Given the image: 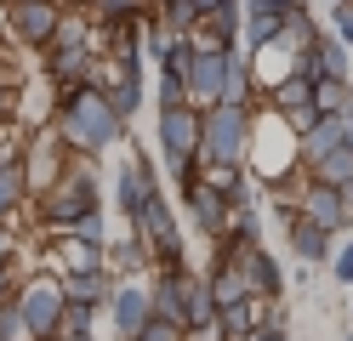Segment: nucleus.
Wrapping results in <instances>:
<instances>
[{
	"mask_svg": "<svg viewBox=\"0 0 353 341\" xmlns=\"http://www.w3.org/2000/svg\"><path fill=\"white\" fill-rule=\"evenodd\" d=\"M52 131L63 136V148L69 154H85V159H97L108 154L125 136V120L114 114V103L103 97V91L92 80H80V85H52Z\"/></svg>",
	"mask_w": 353,
	"mask_h": 341,
	"instance_id": "1",
	"label": "nucleus"
},
{
	"mask_svg": "<svg viewBox=\"0 0 353 341\" xmlns=\"http://www.w3.org/2000/svg\"><path fill=\"white\" fill-rule=\"evenodd\" d=\"M40 199V227H52V234H69V227L80 222V216H92V211H103V188H97V165L92 159H69L63 165V176L52 182L46 194H34Z\"/></svg>",
	"mask_w": 353,
	"mask_h": 341,
	"instance_id": "2",
	"label": "nucleus"
},
{
	"mask_svg": "<svg viewBox=\"0 0 353 341\" xmlns=\"http://www.w3.org/2000/svg\"><path fill=\"white\" fill-rule=\"evenodd\" d=\"M251 125H256V108H239V103L200 108V159L205 165H245L251 159Z\"/></svg>",
	"mask_w": 353,
	"mask_h": 341,
	"instance_id": "3",
	"label": "nucleus"
},
{
	"mask_svg": "<svg viewBox=\"0 0 353 341\" xmlns=\"http://www.w3.org/2000/svg\"><path fill=\"white\" fill-rule=\"evenodd\" d=\"M17 313H23V330H29V341H52V330H57V313H63V279H52V273H34V279H23L17 285Z\"/></svg>",
	"mask_w": 353,
	"mask_h": 341,
	"instance_id": "4",
	"label": "nucleus"
},
{
	"mask_svg": "<svg viewBox=\"0 0 353 341\" xmlns=\"http://www.w3.org/2000/svg\"><path fill=\"white\" fill-rule=\"evenodd\" d=\"M63 6L69 0H6V29L17 45H29V52H46L57 23H63Z\"/></svg>",
	"mask_w": 353,
	"mask_h": 341,
	"instance_id": "5",
	"label": "nucleus"
},
{
	"mask_svg": "<svg viewBox=\"0 0 353 341\" xmlns=\"http://www.w3.org/2000/svg\"><path fill=\"white\" fill-rule=\"evenodd\" d=\"M154 143H160L165 171L176 165V159H194V154H200V108H194V103L160 108V114H154Z\"/></svg>",
	"mask_w": 353,
	"mask_h": 341,
	"instance_id": "6",
	"label": "nucleus"
},
{
	"mask_svg": "<svg viewBox=\"0 0 353 341\" xmlns=\"http://www.w3.org/2000/svg\"><path fill=\"white\" fill-rule=\"evenodd\" d=\"M63 165H69V148H63V136L52 125H34L29 143H23V176H29V199L46 194L52 182L63 176Z\"/></svg>",
	"mask_w": 353,
	"mask_h": 341,
	"instance_id": "7",
	"label": "nucleus"
},
{
	"mask_svg": "<svg viewBox=\"0 0 353 341\" xmlns=\"http://www.w3.org/2000/svg\"><path fill=\"white\" fill-rule=\"evenodd\" d=\"M183 80H188V103H194V108L223 103V85H228V52H223V45L194 40V63H188Z\"/></svg>",
	"mask_w": 353,
	"mask_h": 341,
	"instance_id": "8",
	"label": "nucleus"
},
{
	"mask_svg": "<svg viewBox=\"0 0 353 341\" xmlns=\"http://www.w3.org/2000/svg\"><path fill=\"white\" fill-rule=\"evenodd\" d=\"M302 216L319 222L325 234H342V227H353V194H342V188H330V182H314V176H307V188H302Z\"/></svg>",
	"mask_w": 353,
	"mask_h": 341,
	"instance_id": "9",
	"label": "nucleus"
},
{
	"mask_svg": "<svg viewBox=\"0 0 353 341\" xmlns=\"http://www.w3.org/2000/svg\"><path fill=\"white\" fill-rule=\"evenodd\" d=\"M108 318H114V330L131 341L148 318H154V290L143 279H114V296H108Z\"/></svg>",
	"mask_w": 353,
	"mask_h": 341,
	"instance_id": "10",
	"label": "nucleus"
},
{
	"mask_svg": "<svg viewBox=\"0 0 353 341\" xmlns=\"http://www.w3.org/2000/svg\"><path fill=\"white\" fill-rule=\"evenodd\" d=\"M148 194H160V171H154V159H125V165L114 171V211L131 222V216H137L143 211V199Z\"/></svg>",
	"mask_w": 353,
	"mask_h": 341,
	"instance_id": "11",
	"label": "nucleus"
},
{
	"mask_svg": "<svg viewBox=\"0 0 353 341\" xmlns=\"http://www.w3.org/2000/svg\"><path fill=\"white\" fill-rule=\"evenodd\" d=\"M40 57H46V68H40V74H46L52 85H80V80H92L97 63H103L97 45H46Z\"/></svg>",
	"mask_w": 353,
	"mask_h": 341,
	"instance_id": "12",
	"label": "nucleus"
},
{
	"mask_svg": "<svg viewBox=\"0 0 353 341\" xmlns=\"http://www.w3.org/2000/svg\"><path fill=\"white\" fill-rule=\"evenodd\" d=\"M183 205H188V222L200 227L205 239H223V227H228V199L216 194L205 176H200V182H194V188L183 194Z\"/></svg>",
	"mask_w": 353,
	"mask_h": 341,
	"instance_id": "13",
	"label": "nucleus"
},
{
	"mask_svg": "<svg viewBox=\"0 0 353 341\" xmlns=\"http://www.w3.org/2000/svg\"><path fill=\"white\" fill-rule=\"evenodd\" d=\"M63 279V296L80 307H108V296H114V273L108 267H85V273H57Z\"/></svg>",
	"mask_w": 353,
	"mask_h": 341,
	"instance_id": "14",
	"label": "nucleus"
},
{
	"mask_svg": "<svg viewBox=\"0 0 353 341\" xmlns=\"http://www.w3.org/2000/svg\"><path fill=\"white\" fill-rule=\"evenodd\" d=\"M285 34V12L279 6H245V29H239V45L256 57V52H268V45H279Z\"/></svg>",
	"mask_w": 353,
	"mask_h": 341,
	"instance_id": "15",
	"label": "nucleus"
},
{
	"mask_svg": "<svg viewBox=\"0 0 353 341\" xmlns=\"http://www.w3.org/2000/svg\"><path fill=\"white\" fill-rule=\"evenodd\" d=\"M23 199H29V176H23V148H0V222H12Z\"/></svg>",
	"mask_w": 353,
	"mask_h": 341,
	"instance_id": "16",
	"label": "nucleus"
},
{
	"mask_svg": "<svg viewBox=\"0 0 353 341\" xmlns=\"http://www.w3.org/2000/svg\"><path fill=\"white\" fill-rule=\"evenodd\" d=\"M285 239H291L296 262H307V267H325V262H330V250H336V245H330L336 234H325V227H319V222H307V216H296L291 227H285Z\"/></svg>",
	"mask_w": 353,
	"mask_h": 341,
	"instance_id": "17",
	"label": "nucleus"
},
{
	"mask_svg": "<svg viewBox=\"0 0 353 341\" xmlns=\"http://www.w3.org/2000/svg\"><path fill=\"white\" fill-rule=\"evenodd\" d=\"M314 182H330V188H342V194H353V143H336L330 154H319V159H307L302 165Z\"/></svg>",
	"mask_w": 353,
	"mask_h": 341,
	"instance_id": "18",
	"label": "nucleus"
},
{
	"mask_svg": "<svg viewBox=\"0 0 353 341\" xmlns=\"http://www.w3.org/2000/svg\"><path fill=\"white\" fill-rule=\"evenodd\" d=\"M211 318H216V296L205 285V273H188L183 279V324L200 330V324H211Z\"/></svg>",
	"mask_w": 353,
	"mask_h": 341,
	"instance_id": "19",
	"label": "nucleus"
},
{
	"mask_svg": "<svg viewBox=\"0 0 353 341\" xmlns=\"http://www.w3.org/2000/svg\"><path fill=\"white\" fill-rule=\"evenodd\" d=\"M148 262H154V250H148L143 234H131V239H120V245H108V273H120V279H137Z\"/></svg>",
	"mask_w": 353,
	"mask_h": 341,
	"instance_id": "20",
	"label": "nucleus"
},
{
	"mask_svg": "<svg viewBox=\"0 0 353 341\" xmlns=\"http://www.w3.org/2000/svg\"><path fill=\"white\" fill-rule=\"evenodd\" d=\"M154 12V0H92V23L97 29H114V23H137Z\"/></svg>",
	"mask_w": 353,
	"mask_h": 341,
	"instance_id": "21",
	"label": "nucleus"
},
{
	"mask_svg": "<svg viewBox=\"0 0 353 341\" xmlns=\"http://www.w3.org/2000/svg\"><path fill=\"white\" fill-rule=\"evenodd\" d=\"M314 40H319V17L307 12V6H291V12H285V34H279V45H291V52L302 57Z\"/></svg>",
	"mask_w": 353,
	"mask_h": 341,
	"instance_id": "22",
	"label": "nucleus"
},
{
	"mask_svg": "<svg viewBox=\"0 0 353 341\" xmlns=\"http://www.w3.org/2000/svg\"><path fill=\"white\" fill-rule=\"evenodd\" d=\"M314 103H319V114H353V85H347V74L319 80V85H314Z\"/></svg>",
	"mask_w": 353,
	"mask_h": 341,
	"instance_id": "23",
	"label": "nucleus"
},
{
	"mask_svg": "<svg viewBox=\"0 0 353 341\" xmlns=\"http://www.w3.org/2000/svg\"><path fill=\"white\" fill-rule=\"evenodd\" d=\"M92 330H97V307L63 302V313H57V330H52V341H69V335H92Z\"/></svg>",
	"mask_w": 353,
	"mask_h": 341,
	"instance_id": "24",
	"label": "nucleus"
},
{
	"mask_svg": "<svg viewBox=\"0 0 353 341\" xmlns=\"http://www.w3.org/2000/svg\"><path fill=\"white\" fill-rule=\"evenodd\" d=\"M176 103H188V80L183 74H160L154 80V108H176Z\"/></svg>",
	"mask_w": 353,
	"mask_h": 341,
	"instance_id": "25",
	"label": "nucleus"
},
{
	"mask_svg": "<svg viewBox=\"0 0 353 341\" xmlns=\"http://www.w3.org/2000/svg\"><path fill=\"white\" fill-rule=\"evenodd\" d=\"M131 341H188V330L176 324V318H160V313H154V318H148V324L131 335Z\"/></svg>",
	"mask_w": 353,
	"mask_h": 341,
	"instance_id": "26",
	"label": "nucleus"
},
{
	"mask_svg": "<svg viewBox=\"0 0 353 341\" xmlns=\"http://www.w3.org/2000/svg\"><path fill=\"white\" fill-rule=\"evenodd\" d=\"M74 239H85V245H108V227H103V211H92V216H80L74 227H69Z\"/></svg>",
	"mask_w": 353,
	"mask_h": 341,
	"instance_id": "27",
	"label": "nucleus"
},
{
	"mask_svg": "<svg viewBox=\"0 0 353 341\" xmlns=\"http://www.w3.org/2000/svg\"><path fill=\"white\" fill-rule=\"evenodd\" d=\"M325 267H330V279H336V285H353V239H347L342 250H330Z\"/></svg>",
	"mask_w": 353,
	"mask_h": 341,
	"instance_id": "28",
	"label": "nucleus"
},
{
	"mask_svg": "<svg viewBox=\"0 0 353 341\" xmlns=\"http://www.w3.org/2000/svg\"><path fill=\"white\" fill-rule=\"evenodd\" d=\"M325 23H330V34H336L347 52H353V6H330V17H325Z\"/></svg>",
	"mask_w": 353,
	"mask_h": 341,
	"instance_id": "29",
	"label": "nucleus"
},
{
	"mask_svg": "<svg viewBox=\"0 0 353 341\" xmlns=\"http://www.w3.org/2000/svg\"><path fill=\"white\" fill-rule=\"evenodd\" d=\"M245 341H291V330H285L279 318H268V324H256V330H251Z\"/></svg>",
	"mask_w": 353,
	"mask_h": 341,
	"instance_id": "30",
	"label": "nucleus"
},
{
	"mask_svg": "<svg viewBox=\"0 0 353 341\" xmlns=\"http://www.w3.org/2000/svg\"><path fill=\"white\" fill-rule=\"evenodd\" d=\"M17 256V234H12V222H0V267H12Z\"/></svg>",
	"mask_w": 353,
	"mask_h": 341,
	"instance_id": "31",
	"label": "nucleus"
},
{
	"mask_svg": "<svg viewBox=\"0 0 353 341\" xmlns=\"http://www.w3.org/2000/svg\"><path fill=\"white\" fill-rule=\"evenodd\" d=\"M17 120V85H0V125Z\"/></svg>",
	"mask_w": 353,
	"mask_h": 341,
	"instance_id": "32",
	"label": "nucleus"
},
{
	"mask_svg": "<svg viewBox=\"0 0 353 341\" xmlns=\"http://www.w3.org/2000/svg\"><path fill=\"white\" fill-rule=\"evenodd\" d=\"M12 296H17V273L0 267V302H12Z\"/></svg>",
	"mask_w": 353,
	"mask_h": 341,
	"instance_id": "33",
	"label": "nucleus"
},
{
	"mask_svg": "<svg viewBox=\"0 0 353 341\" xmlns=\"http://www.w3.org/2000/svg\"><path fill=\"white\" fill-rule=\"evenodd\" d=\"M245 6H279V12H291V6H307V0H245Z\"/></svg>",
	"mask_w": 353,
	"mask_h": 341,
	"instance_id": "34",
	"label": "nucleus"
},
{
	"mask_svg": "<svg viewBox=\"0 0 353 341\" xmlns=\"http://www.w3.org/2000/svg\"><path fill=\"white\" fill-rule=\"evenodd\" d=\"M216 6H223V0H194V12H200V17H205V12H216Z\"/></svg>",
	"mask_w": 353,
	"mask_h": 341,
	"instance_id": "35",
	"label": "nucleus"
},
{
	"mask_svg": "<svg viewBox=\"0 0 353 341\" xmlns=\"http://www.w3.org/2000/svg\"><path fill=\"white\" fill-rule=\"evenodd\" d=\"M69 341H97V330H92V335H69Z\"/></svg>",
	"mask_w": 353,
	"mask_h": 341,
	"instance_id": "36",
	"label": "nucleus"
},
{
	"mask_svg": "<svg viewBox=\"0 0 353 341\" xmlns=\"http://www.w3.org/2000/svg\"><path fill=\"white\" fill-rule=\"evenodd\" d=\"M69 6H92V0H69Z\"/></svg>",
	"mask_w": 353,
	"mask_h": 341,
	"instance_id": "37",
	"label": "nucleus"
},
{
	"mask_svg": "<svg viewBox=\"0 0 353 341\" xmlns=\"http://www.w3.org/2000/svg\"><path fill=\"white\" fill-rule=\"evenodd\" d=\"M154 6H165V0H154Z\"/></svg>",
	"mask_w": 353,
	"mask_h": 341,
	"instance_id": "38",
	"label": "nucleus"
},
{
	"mask_svg": "<svg viewBox=\"0 0 353 341\" xmlns=\"http://www.w3.org/2000/svg\"><path fill=\"white\" fill-rule=\"evenodd\" d=\"M342 341H353V335H342Z\"/></svg>",
	"mask_w": 353,
	"mask_h": 341,
	"instance_id": "39",
	"label": "nucleus"
}]
</instances>
